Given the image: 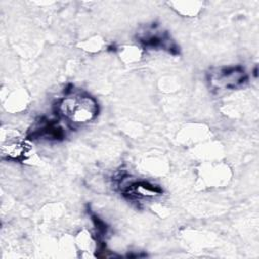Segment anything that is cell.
<instances>
[{
	"mask_svg": "<svg viewBox=\"0 0 259 259\" xmlns=\"http://www.w3.org/2000/svg\"><path fill=\"white\" fill-rule=\"evenodd\" d=\"M58 112L71 123L85 124L96 117L98 104L92 96L71 92L58 103Z\"/></svg>",
	"mask_w": 259,
	"mask_h": 259,
	"instance_id": "cell-1",
	"label": "cell"
},
{
	"mask_svg": "<svg viewBox=\"0 0 259 259\" xmlns=\"http://www.w3.org/2000/svg\"><path fill=\"white\" fill-rule=\"evenodd\" d=\"M247 80V76L241 67L221 68L210 73L209 82L212 87L220 89H235Z\"/></svg>",
	"mask_w": 259,
	"mask_h": 259,
	"instance_id": "cell-2",
	"label": "cell"
},
{
	"mask_svg": "<svg viewBox=\"0 0 259 259\" xmlns=\"http://www.w3.org/2000/svg\"><path fill=\"white\" fill-rule=\"evenodd\" d=\"M27 151L26 143L20 138L13 137L2 140L1 153L8 160H20L24 157Z\"/></svg>",
	"mask_w": 259,
	"mask_h": 259,
	"instance_id": "cell-3",
	"label": "cell"
},
{
	"mask_svg": "<svg viewBox=\"0 0 259 259\" xmlns=\"http://www.w3.org/2000/svg\"><path fill=\"white\" fill-rule=\"evenodd\" d=\"M162 190L153 184L148 182H134L127 185L124 189V193L132 197H152L159 195Z\"/></svg>",
	"mask_w": 259,
	"mask_h": 259,
	"instance_id": "cell-4",
	"label": "cell"
}]
</instances>
